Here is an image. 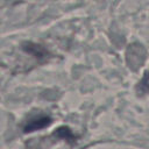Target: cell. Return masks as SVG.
Listing matches in <instances>:
<instances>
[{
	"label": "cell",
	"mask_w": 149,
	"mask_h": 149,
	"mask_svg": "<svg viewBox=\"0 0 149 149\" xmlns=\"http://www.w3.org/2000/svg\"><path fill=\"white\" fill-rule=\"evenodd\" d=\"M51 122V118L48 116V115H44V114H40V115H35L33 116L31 119H29L24 127H23V130L26 133H30V132H35V130H38V129H42V128H45L47 126H49Z\"/></svg>",
	"instance_id": "cell-1"
},
{
	"label": "cell",
	"mask_w": 149,
	"mask_h": 149,
	"mask_svg": "<svg viewBox=\"0 0 149 149\" xmlns=\"http://www.w3.org/2000/svg\"><path fill=\"white\" fill-rule=\"evenodd\" d=\"M22 48H23L24 51L31 54L33 56H35V57L38 58V59H43L44 57L48 56V51H47L43 47H41V45H38V44H35V43L26 42V43L22 45Z\"/></svg>",
	"instance_id": "cell-2"
},
{
	"label": "cell",
	"mask_w": 149,
	"mask_h": 149,
	"mask_svg": "<svg viewBox=\"0 0 149 149\" xmlns=\"http://www.w3.org/2000/svg\"><path fill=\"white\" fill-rule=\"evenodd\" d=\"M139 91L141 93H149V72H146V74L139 83Z\"/></svg>",
	"instance_id": "cell-3"
}]
</instances>
